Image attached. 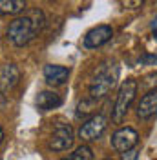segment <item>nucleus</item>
<instances>
[{
  "label": "nucleus",
  "instance_id": "nucleus-1",
  "mask_svg": "<svg viewBox=\"0 0 157 160\" xmlns=\"http://www.w3.org/2000/svg\"><path fill=\"white\" fill-rule=\"evenodd\" d=\"M44 28V13L40 9H30L24 17L15 18L8 28V38L13 46H28Z\"/></svg>",
  "mask_w": 157,
  "mask_h": 160
},
{
  "label": "nucleus",
  "instance_id": "nucleus-2",
  "mask_svg": "<svg viewBox=\"0 0 157 160\" xmlns=\"http://www.w3.org/2000/svg\"><path fill=\"white\" fill-rule=\"evenodd\" d=\"M117 78H119L117 64H113V62L100 64L95 69L93 77H91V82H89V97L95 100L104 98L110 91L115 88Z\"/></svg>",
  "mask_w": 157,
  "mask_h": 160
},
{
  "label": "nucleus",
  "instance_id": "nucleus-3",
  "mask_svg": "<svg viewBox=\"0 0 157 160\" xmlns=\"http://www.w3.org/2000/svg\"><path fill=\"white\" fill-rule=\"evenodd\" d=\"M135 93H137V82L135 80H124L122 86L119 88L117 93V100H115V106H113V113H111V120L115 124H121L124 117H126L128 109L132 106V102L135 98Z\"/></svg>",
  "mask_w": 157,
  "mask_h": 160
},
{
  "label": "nucleus",
  "instance_id": "nucleus-4",
  "mask_svg": "<svg viewBox=\"0 0 157 160\" xmlns=\"http://www.w3.org/2000/svg\"><path fill=\"white\" fill-rule=\"evenodd\" d=\"M108 128V118L104 115H93L89 117L78 129V138L82 142H93L99 140Z\"/></svg>",
  "mask_w": 157,
  "mask_h": 160
},
{
  "label": "nucleus",
  "instance_id": "nucleus-5",
  "mask_svg": "<svg viewBox=\"0 0 157 160\" xmlns=\"http://www.w3.org/2000/svg\"><path fill=\"white\" fill-rule=\"evenodd\" d=\"M75 142V133L71 129L69 124H59L55 131L51 133V138H49V148L53 151H66L73 146Z\"/></svg>",
  "mask_w": 157,
  "mask_h": 160
},
{
  "label": "nucleus",
  "instance_id": "nucleus-6",
  "mask_svg": "<svg viewBox=\"0 0 157 160\" xmlns=\"http://www.w3.org/2000/svg\"><path fill=\"white\" fill-rule=\"evenodd\" d=\"M137 140H139V135L133 128H121L111 135V148L122 155L126 151L133 149L137 146Z\"/></svg>",
  "mask_w": 157,
  "mask_h": 160
},
{
  "label": "nucleus",
  "instance_id": "nucleus-7",
  "mask_svg": "<svg viewBox=\"0 0 157 160\" xmlns=\"http://www.w3.org/2000/svg\"><path fill=\"white\" fill-rule=\"evenodd\" d=\"M111 37H113V29L110 26H97V28H93L86 33L84 48L86 49H97L100 46H104Z\"/></svg>",
  "mask_w": 157,
  "mask_h": 160
},
{
  "label": "nucleus",
  "instance_id": "nucleus-8",
  "mask_svg": "<svg viewBox=\"0 0 157 160\" xmlns=\"http://www.w3.org/2000/svg\"><path fill=\"white\" fill-rule=\"evenodd\" d=\"M20 80V71L15 64H6L0 69V93H9Z\"/></svg>",
  "mask_w": 157,
  "mask_h": 160
},
{
  "label": "nucleus",
  "instance_id": "nucleus-9",
  "mask_svg": "<svg viewBox=\"0 0 157 160\" xmlns=\"http://www.w3.org/2000/svg\"><path fill=\"white\" fill-rule=\"evenodd\" d=\"M157 115V89L148 91L137 104V117L143 120H148Z\"/></svg>",
  "mask_w": 157,
  "mask_h": 160
},
{
  "label": "nucleus",
  "instance_id": "nucleus-10",
  "mask_svg": "<svg viewBox=\"0 0 157 160\" xmlns=\"http://www.w3.org/2000/svg\"><path fill=\"white\" fill-rule=\"evenodd\" d=\"M44 78L48 80V84H51V86H62L69 78V69L64 68V66L48 64L44 68Z\"/></svg>",
  "mask_w": 157,
  "mask_h": 160
},
{
  "label": "nucleus",
  "instance_id": "nucleus-11",
  "mask_svg": "<svg viewBox=\"0 0 157 160\" xmlns=\"http://www.w3.org/2000/svg\"><path fill=\"white\" fill-rule=\"evenodd\" d=\"M62 104V98L60 95L53 93V91H40L39 97H37V108L42 111H49V109H55Z\"/></svg>",
  "mask_w": 157,
  "mask_h": 160
},
{
  "label": "nucleus",
  "instance_id": "nucleus-12",
  "mask_svg": "<svg viewBox=\"0 0 157 160\" xmlns=\"http://www.w3.org/2000/svg\"><path fill=\"white\" fill-rule=\"evenodd\" d=\"M26 9V0H0L2 15H19Z\"/></svg>",
  "mask_w": 157,
  "mask_h": 160
},
{
  "label": "nucleus",
  "instance_id": "nucleus-13",
  "mask_svg": "<svg viewBox=\"0 0 157 160\" xmlns=\"http://www.w3.org/2000/svg\"><path fill=\"white\" fill-rule=\"evenodd\" d=\"M97 108V100L88 97V98H82L78 102L77 106V111H75V115H77V118H86L91 111Z\"/></svg>",
  "mask_w": 157,
  "mask_h": 160
},
{
  "label": "nucleus",
  "instance_id": "nucleus-14",
  "mask_svg": "<svg viewBox=\"0 0 157 160\" xmlns=\"http://www.w3.org/2000/svg\"><path fill=\"white\" fill-rule=\"evenodd\" d=\"M62 160H93V153H91V149H89L88 146H80L69 157H66V158H62Z\"/></svg>",
  "mask_w": 157,
  "mask_h": 160
},
{
  "label": "nucleus",
  "instance_id": "nucleus-15",
  "mask_svg": "<svg viewBox=\"0 0 157 160\" xmlns=\"http://www.w3.org/2000/svg\"><path fill=\"white\" fill-rule=\"evenodd\" d=\"M117 2L122 8H126V9H139L144 4V0H117Z\"/></svg>",
  "mask_w": 157,
  "mask_h": 160
},
{
  "label": "nucleus",
  "instance_id": "nucleus-16",
  "mask_svg": "<svg viewBox=\"0 0 157 160\" xmlns=\"http://www.w3.org/2000/svg\"><path fill=\"white\" fill-rule=\"evenodd\" d=\"M139 64H146V66H157V55H144L139 58Z\"/></svg>",
  "mask_w": 157,
  "mask_h": 160
},
{
  "label": "nucleus",
  "instance_id": "nucleus-17",
  "mask_svg": "<svg viewBox=\"0 0 157 160\" xmlns=\"http://www.w3.org/2000/svg\"><path fill=\"white\" fill-rule=\"evenodd\" d=\"M139 157V149L137 148H133V149L126 151V153H122V157H121V160H137Z\"/></svg>",
  "mask_w": 157,
  "mask_h": 160
},
{
  "label": "nucleus",
  "instance_id": "nucleus-18",
  "mask_svg": "<svg viewBox=\"0 0 157 160\" xmlns=\"http://www.w3.org/2000/svg\"><path fill=\"white\" fill-rule=\"evenodd\" d=\"M2 138H4V131H2V128H0V144H2Z\"/></svg>",
  "mask_w": 157,
  "mask_h": 160
},
{
  "label": "nucleus",
  "instance_id": "nucleus-19",
  "mask_svg": "<svg viewBox=\"0 0 157 160\" xmlns=\"http://www.w3.org/2000/svg\"><path fill=\"white\" fill-rule=\"evenodd\" d=\"M104 160H111V158H104Z\"/></svg>",
  "mask_w": 157,
  "mask_h": 160
}]
</instances>
